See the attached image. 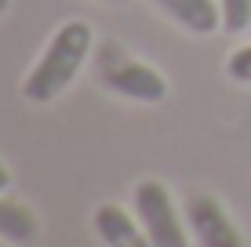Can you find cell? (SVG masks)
<instances>
[{
  "label": "cell",
  "mask_w": 251,
  "mask_h": 247,
  "mask_svg": "<svg viewBox=\"0 0 251 247\" xmlns=\"http://www.w3.org/2000/svg\"><path fill=\"white\" fill-rule=\"evenodd\" d=\"M95 47V29L84 19H69L51 33L48 47L40 51V58L33 62V69L22 80V98L33 106H48L55 102L69 84L76 80V73L84 69Z\"/></svg>",
  "instance_id": "obj_1"
},
{
  "label": "cell",
  "mask_w": 251,
  "mask_h": 247,
  "mask_svg": "<svg viewBox=\"0 0 251 247\" xmlns=\"http://www.w3.org/2000/svg\"><path fill=\"white\" fill-rule=\"evenodd\" d=\"M99 80L106 84L113 95L131 98V102H164L168 98V80L160 69H153L150 62L127 55L117 40H102L99 47Z\"/></svg>",
  "instance_id": "obj_2"
},
{
  "label": "cell",
  "mask_w": 251,
  "mask_h": 247,
  "mask_svg": "<svg viewBox=\"0 0 251 247\" xmlns=\"http://www.w3.org/2000/svg\"><path fill=\"white\" fill-rule=\"evenodd\" d=\"M131 211L138 218V225L146 229L153 247H189L186 222L178 215L175 200H171L168 185L157 178H142L131 193Z\"/></svg>",
  "instance_id": "obj_3"
},
{
  "label": "cell",
  "mask_w": 251,
  "mask_h": 247,
  "mask_svg": "<svg viewBox=\"0 0 251 247\" xmlns=\"http://www.w3.org/2000/svg\"><path fill=\"white\" fill-rule=\"evenodd\" d=\"M186 222L201 247H244V236L229 218V211L207 193L186 197Z\"/></svg>",
  "instance_id": "obj_4"
},
{
  "label": "cell",
  "mask_w": 251,
  "mask_h": 247,
  "mask_svg": "<svg viewBox=\"0 0 251 247\" xmlns=\"http://www.w3.org/2000/svg\"><path fill=\"white\" fill-rule=\"evenodd\" d=\"M91 225L106 247H153L146 229L138 225V218L120 203H99L91 211Z\"/></svg>",
  "instance_id": "obj_5"
},
{
  "label": "cell",
  "mask_w": 251,
  "mask_h": 247,
  "mask_svg": "<svg viewBox=\"0 0 251 247\" xmlns=\"http://www.w3.org/2000/svg\"><path fill=\"white\" fill-rule=\"evenodd\" d=\"M153 4L175 25H182L186 33H197V37H207L222 25V11L215 0H153Z\"/></svg>",
  "instance_id": "obj_6"
},
{
  "label": "cell",
  "mask_w": 251,
  "mask_h": 247,
  "mask_svg": "<svg viewBox=\"0 0 251 247\" xmlns=\"http://www.w3.org/2000/svg\"><path fill=\"white\" fill-rule=\"evenodd\" d=\"M37 233H40L37 215H33L25 203L7 200L4 193H0V240H7V244H29V240H37Z\"/></svg>",
  "instance_id": "obj_7"
},
{
  "label": "cell",
  "mask_w": 251,
  "mask_h": 247,
  "mask_svg": "<svg viewBox=\"0 0 251 247\" xmlns=\"http://www.w3.org/2000/svg\"><path fill=\"white\" fill-rule=\"evenodd\" d=\"M222 29L226 33H248L251 29V0H219Z\"/></svg>",
  "instance_id": "obj_8"
},
{
  "label": "cell",
  "mask_w": 251,
  "mask_h": 247,
  "mask_svg": "<svg viewBox=\"0 0 251 247\" xmlns=\"http://www.w3.org/2000/svg\"><path fill=\"white\" fill-rule=\"evenodd\" d=\"M226 69H229L233 80L251 84V44H244V47H237V51H233V55H229V62H226Z\"/></svg>",
  "instance_id": "obj_9"
},
{
  "label": "cell",
  "mask_w": 251,
  "mask_h": 247,
  "mask_svg": "<svg viewBox=\"0 0 251 247\" xmlns=\"http://www.w3.org/2000/svg\"><path fill=\"white\" fill-rule=\"evenodd\" d=\"M11 189V171L4 167V160H0V193H7Z\"/></svg>",
  "instance_id": "obj_10"
},
{
  "label": "cell",
  "mask_w": 251,
  "mask_h": 247,
  "mask_svg": "<svg viewBox=\"0 0 251 247\" xmlns=\"http://www.w3.org/2000/svg\"><path fill=\"white\" fill-rule=\"evenodd\" d=\"M7 7H11V0H0V15H4V11H7Z\"/></svg>",
  "instance_id": "obj_11"
},
{
  "label": "cell",
  "mask_w": 251,
  "mask_h": 247,
  "mask_svg": "<svg viewBox=\"0 0 251 247\" xmlns=\"http://www.w3.org/2000/svg\"><path fill=\"white\" fill-rule=\"evenodd\" d=\"M0 247H7V240H0Z\"/></svg>",
  "instance_id": "obj_12"
}]
</instances>
